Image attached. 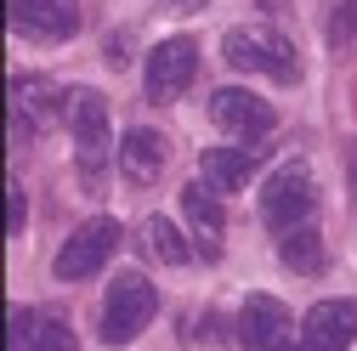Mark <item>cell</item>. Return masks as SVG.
Here are the masks:
<instances>
[{"instance_id":"2","label":"cell","mask_w":357,"mask_h":351,"mask_svg":"<svg viewBox=\"0 0 357 351\" xmlns=\"http://www.w3.org/2000/svg\"><path fill=\"white\" fill-rule=\"evenodd\" d=\"M221 57L244 74H266V79H284V85H295V74H301V57L278 29H227Z\"/></svg>"},{"instance_id":"15","label":"cell","mask_w":357,"mask_h":351,"mask_svg":"<svg viewBox=\"0 0 357 351\" xmlns=\"http://www.w3.org/2000/svg\"><path fill=\"white\" fill-rule=\"evenodd\" d=\"M142 238H148V249L165 260V267H188V244H182V233H176V227L165 221V215H148Z\"/></svg>"},{"instance_id":"16","label":"cell","mask_w":357,"mask_h":351,"mask_svg":"<svg viewBox=\"0 0 357 351\" xmlns=\"http://www.w3.org/2000/svg\"><path fill=\"white\" fill-rule=\"evenodd\" d=\"M29 351H79V340H74V329H68L63 318H34Z\"/></svg>"},{"instance_id":"21","label":"cell","mask_w":357,"mask_h":351,"mask_svg":"<svg viewBox=\"0 0 357 351\" xmlns=\"http://www.w3.org/2000/svg\"><path fill=\"white\" fill-rule=\"evenodd\" d=\"M351 187H357V148H351Z\"/></svg>"},{"instance_id":"12","label":"cell","mask_w":357,"mask_h":351,"mask_svg":"<svg viewBox=\"0 0 357 351\" xmlns=\"http://www.w3.org/2000/svg\"><path fill=\"white\" fill-rule=\"evenodd\" d=\"M199 170H204V182L215 193H238V187H250V176H255V153H244V148H210L199 159Z\"/></svg>"},{"instance_id":"13","label":"cell","mask_w":357,"mask_h":351,"mask_svg":"<svg viewBox=\"0 0 357 351\" xmlns=\"http://www.w3.org/2000/svg\"><path fill=\"white\" fill-rule=\"evenodd\" d=\"M182 210H188V221H193V233H199V249L215 260V255H221V227H227L221 204H215L204 187H182Z\"/></svg>"},{"instance_id":"4","label":"cell","mask_w":357,"mask_h":351,"mask_svg":"<svg viewBox=\"0 0 357 351\" xmlns=\"http://www.w3.org/2000/svg\"><path fill=\"white\" fill-rule=\"evenodd\" d=\"M119 249V221H108V215H97V221H85V227H74V238L57 249V260H52V272L63 278V283H79V278H91L102 260Z\"/></svg>"},{"instance_id":"20","label":"cell","mask_w":357,"mask_h":351,"mask_svg":"<svg viewBox=\"0 0 357 351\" xmlns=\"http://www.w3.org/2000/svg\"><path fill=\"white\" fill-rule=\"evenodd\" d=\"M295 351H324V345H312V340H306V334H301V345H295Z\"/></svg>"},{"instance_id":"6","label":"cell","mask_w":357,"mask_h":351,"mask_svg":"<svg viewBox=\"0 0 357 351\" xmlns=\"http://www.w3.org/2000/svg\"><path fill=\"white\" fill-rule=\"evenodd\" d=\"M193 74H199V46H193L188 34L165 40V46L148 52V97L153 102H176L193 85Z\"/></svg>"},{"instance_id":"18","label":"cell","mask_w":357,"mask_h":351,"mask_svg":"<svg viewBox=\"0 0 357 351\" xmlns=\"http://www.w3.org/2000/svg\"><path fill=\"white\" fill-rule=\"evenodd\" d=\"M6 233H23V187H6Z\"/></svg>"},{"instance_id":"3","label":"cell","mask_w":357,"mask_h":351,"mask_svg":"<svg viewBox=\"0 0 357 351\" xmlns=\"http://www.w3.org/2000/svg\"><path fill=\"white\" fill-rule=\"evenodd\" d=\"M159 312V295L142 272H119L108 283V300H102V340L108 345H130Z\"/></svg>"},{"instance_id":"1","label":"cell","mask_w":357,"mask_h":351,"mask_svg":"<svg viewBox=\"0 0 357 351\" xmlns=\"http://www.w3.org/2000/svg\"><path fill=\"white\" fill-rule=\"evenodd\" d=\"M318 210V182L301 159L278 164L273 176L261 182V221L273 233H289V227H306V215Z\"/></svg>"},{"instance_id":"19","label":"cell","mask_w":357,"mask_h":351,"mask_svg":"<svg viewBox=\"0 0 357 351\" xmlns=\"http://www.w3.org/2000/svg\"><path fill=\"white\" fill-rule=\"evenodd\" d=\"M199 340H221V318H215V312L199 318Z\"/></svg>"},{"instance_id":"10","label":"cell","mask_w":357,"mask_h":351,"mask_svg":"<svg viewBox=\"0 0 357 351\" xmlns=\"http://www.w3.org/2000/svg\"><path fill=\"white\" fill-rule=\"evenodd\" d=\"M301 334H306L312 345H324V351H346V345L357 340V300H318V306L306 312Z\"/></svg>"},{"instance_id":"11","label":"cell","mask_w":357,"mask_h":351,"mask_svg":"<svg viewBox=\"0 0 357 351\" xmlns=\"http://www.w3.org/2000/svg\"><path fill=\"white\" fill-rule=\"evenodd\" d=\"M165 159H170V148H165L159 130H148V125H130L119 136V170L130 176V182H153V176L165 170Z\"/></svg>"},{"instance_id":"17","label":"cell","mask_w":357,"mask_h":351,"mask_svg":"<svg viewBox=\"0 0 357 351\" xmlns=\"http://www.w3.org/2000/svg\"><path fill=\"white\" fill-rule=\"evenodd\" d=\"M329 34H335V40H351V34H357V0H346V6L335 12V23H329Z\"/></svg>"},{"instance_id":"7","label":"cell","mask_w":357,"mask_h":351,"mask_svg":"<svg viewBox=\"0 0 357 351\" xmlns=\"http://www.w3.org/2000/svg\"><path fill=\"white\" fill-rule=\"evenodd\" d=\"M63 114H68V130H74V142L85 153V170H91V182H97L102 153H108V102L97 91H68L63 97Z\"/></svg>"},{"instance_id":"9","label":"cell","mask_w":357,"mask_h":351,"mask_svg":"<svg viewBox=\"0 0 357 351\" xmlns=\"http://www.w3.org/2000/svg\"><path fill=\"white\" fill-rule=\"evenodd\" d=\"M12 23L34 40H68L79 29V0H12Z\"/></svg>"},{"instance_id":"5","label":"cell","mask_w":357,"mask_h":351,"mask_svg":"<svg viewBox=\"0 0 357 351\" xmlns=\"http://www.w3.org/2000/svg\"><path fill=\"white\" fill-rule=\"evenodd\" d=\"M238 340L244 351H295V318L278 295H250L238 312Z\"/></svg>"},{"instance_id":"22","label":"cell","mask_w":357,"mask_h":351,"mask_svg":"<svg viewBox=\"0 0 357 351\" xmlns=\"http://www.w3.org/2000/svg\"><path fill=\"white\" fill-rule=\"evenodd\" d=\"M176 6H210V0H176Z\"/></svg>"},{"instance_id":"8","label":"cell","mask_w":357,"mask_h":351,"mask_svg":"<svg viewBox=\"0 0 357 351\" xmlns=\"http://www.w3.org/2000/svg\"><path fill=\"white\" fill-rule=\"evenodd\" d=\"M210 119L227 130V136H244V142L273 136V125H278V114L266 108L261 97H250V91H215L210 97Z\"/></svg>"},{"instance_id":"14","label":"cell","mask_w":357,"mask_h":351,"mask_svg":"<svg viewBox=\"0 0 357 351\" xmlns=\"http://www.w3.org/2000/svg\"><path fill=\"white\" fill-rule=\"evenodd\" d=\"M278 255H284V267H289V272H306V278H318V272H324V238L312 233V227H289L284 244H278Z\"/></svg>"}]
</instances>
